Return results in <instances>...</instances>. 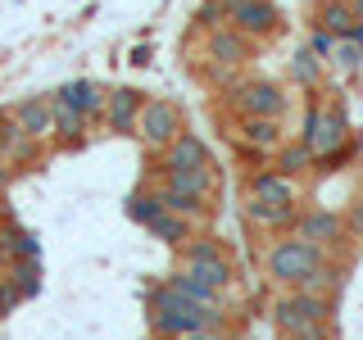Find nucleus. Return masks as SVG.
<instances>
[{
  "instance_id": "1",
  "label": "nucleus",
  "mask_w": 363,
  "mask_h": 340,
  "mask_svg": "<svg viewBox=\"0 0 363 340\" xmlns=\"http://www.w3.org/2000/svg\"><path fill=\"white\" fill-rule=\"evenodd\" d=\"M145 313H150V336H173V340H186L204 332V327H223V309H200V304H191L182 290H173L168 281H159L150 286L145 295Z\"/></svg>"
},
{
  "instance_id": "2",
  "label": "nucleus",
  "mask_w": 363,
  "mask_h": 340,
  "mask_svg": "<svg viewBox=\"0 0 363 340\" xmlns=\"http://www.w3.org/2000/svg\"><path fill=\"white\" fill-rule=\"evenodd\" d=\"M272 322L286 340H327V322H332V300L318 290H300L281 295L272 304Z\"/></svg>"
},
{
  "instance_id": "3",
  "label": "nucleus",
  "mask_w": 363,
  "mask_h": 340,
  "mask_svg": "<svg viewBox=\"0 0 363 340\" xmlns=\"http://www.w3.org/2000/svg\"><path fill=\"white\" fill-rule=\"evenodd\" d=\"M323 264H327V249L304 241V236H286V241H277L268 249V277L281 281V286H291V290L300 286L309 272H318Z\"/></svg>"
},
{
  "instance_id": "4",
  "label": "nucleus",
  "mask_w": 363,
  "mask_h": 340,
  "mask_svg": "<svg viewBox=\"0 0 363 340\" xmlns=\"http://www.w3.org/2000/svg\"><path fill=\"white\" fill-rule=\"evenodd\" d=\"M182 132H186V118H182V109L173 105V100H164V96H150V100H145L141 123H136V136H141L150 150H168Z\"/></svg>"
},
{
  "instance_id": "5",
  "label": "nucleus",
  "mask_w": 363,
  "mask_h": 340,
  "mask_svg": "<svg viewBox=\"0 0 363 340\" xmlns=\"http://www.w3.org/2000/svg\"><path fill=\"white\" fill-rule=\"evenodd\" d=\"M227 105L241 113V118H281L286 96H281V86L268 82V77H250V82H236L227 91Z\"/></svg>"
},
{
  "instance_id": "6",
  "label": "nucleus",
  "mask_w": 363,
  "mask_h": 340,
  "mask_svg": "<svg viewBox=\"0 0 363 340\" xmlns=\"http://www.w3.org/2000/svg\"><path fill=\"white\" fill-rule=\"evenodd\" d=\"M300 141L309 145V150L323 159V154H332L345 145V109L332 105V109H323L313 100L309 109H304V128H300Z\"/></svg>"
},
{
  "instance_id": "7",
  "label": "nucleus",
  "mask_w": 363,
  "mask_h": 340,
  "mask_svg": "<svg viewBox=\"0 0 363 340\" xmlns=\"http://www.w3.org/2000/svg\"><path fill=\"white\" fill-rule=\"evenodd\" d=\"M223 9L232 18V28H241L250 41H264L281 28V14L272 0H223Z\"/></svg>"
},
{
  "instance_id": "8",
  "label": "nucleus",
  "mask_w": 363,
  "mask_h": 340,
  "mask_svg": "<svg viewBox=\"0 0 363 340\" xmlns=\"http://www.w3.org/2000/svg\"><path fill=\"white\" fill-rule=\"evenodd\" d=\"M145 91L136 86H113L109 91V105H105V128L113 136H136V123H141V109H145Z\"/></svg>"
},
{
  "instance_id": "9",
  "label": "nucleus",
  "mask_w": 363,
  "mask_h": 340,
  "mask_svg": "<svg viewBox=\"0 0 363 340\" xmlns=\"http://www.w3.org/2000/svg\"><path fill=\"white\" fill-rule=\"evenodd\" d=\"M55 105L64 109H82L86 118H105V105H109V91L96 82V77H73V82H64L60 91H50Z\"/></svg>"
},
{
  "instance_id": "10",
  "label": "nucleus",
  "mask_w": 363,
  "mask_h": 340,
  "mask_svg": "<svg viewBox=\"0 0 363 340\" xmlns=\"http://www.w3.org/2000/svg\"><path fill=\"white\" fill-rule=\"evenodd\" d=\"M0 154L9 159V168H23L41 154V141L32 132H23V123L9 109H0Z\"/></svg>"
},
{
  "instance_id": "11",
  "label": "nucleus",
  "mask_w": 363,
  "mask_h": 340,
  "mask_svg": "<svg viewBox=\"0 0 363 340\" xmlns=\"http://www.w3.org/2000/svg\"><path fill=\"white\" fill-rule=\"evenodd\" d=\"M204 55H209L213 64H223V68H236V64L250 60V37L241 28H232V23H223V28L204 32Z\"/></svg>"
},
{
  "instance_id": "12",
  "label": "nucleus",
  "mask_w": 363,
  "mask_h": 340,
  "mask_svg": "<svg viewBox=\"0 0 363 340\" xmlns=\"http://www.w3.org/2000/svg\"><path fill=\"white\" fill-rule=\"evenodd\" d=\"M168 168H209V145H204V136L182 132L168 150H159V173H168Z\"/></svg>"
},
{
  "instance_id": "13",
  "label": "nucleus",
  "mask_w": 363,
  "mask_h": 340,
  "mask_svg": "<svg viewBox=\"0 0 363 340\" xmlns=\"http://www.w3.org/2000/svg\"><path fill=\"white\" fill-rule=\"evenodd\" d=\"M9 113L23 123V132H32L37 141H50V128H55L50 96H28V100H18V105H9Z\"/></svg>"
},
{
  "instance_id": "14",
  "label": "nucleus",
  "mask_w": 363,
  "mask_h": 340,
  "mask_svg": "<svg viewBox=\"0 0 363 340\" xmlns=\"http://www.w3.org/2000/svg\"><path fill=\"white\" fill-rule=\"evenodd\" d=\"M295 236H304V241H313V245H336L340 236H345V222L336 218V213H327V209H309V213H300V222H295Z\"/></svg>"
},
{
  "instance_id": "15",
  "label": "nucleus",
  "mask_w": 363,
  "mask_h": 340,
  "mask_svg": "<svg viewBox=\"0 0 363 340\" xmlns=\"http://www.w3.org/2000/svg\"><path fill=\"white\" fill-rule=\"evenodd\" d=\"M55 105V100H50ZM86 128H91V118L82 109H64V105H55V128H50V141L60 145V150H77V145L86 141Z\"/></svg>"
},
{
  "instance_id": "16",
  "label": "nucleus",
  "mask_w": 363,
  "mask_h": 340,
  "mask_svg": "<svg viewBox=\"0 0 363 340\" xmlns=\"http://www.w3.org/2000/svg\"><path fill=\"white\" fill-rule=\"evenodd\" d=\"M250 196H259L268 204H295V177L277 173V168H264V173L250 177Z\"/></svg>"
},
{
  "instance_id": "17",
  "label": "nucleus",
  "mask_w": 363,
  "mask_h": 340,
  "mask_svg": "<svg viewBox=\"0 0 363 340\" xmlns=\"http://www.w3.org/2000/svg\"><path fill=\"white\" fill-rule=\"evenodd\" d=\"M145 232L155 236V241H164V245H173V249H182L196 236V218H186V213H173V209H164L159 218L145 227Z\"/></svg>"
},
{
  "instance_id": "18",
  "label": "nucleus",
  "mask_w": 363,
  "mask_h": 340,
  "mask_svg": "<svg viewBox=\"0 0 363 340\" xmlns=\"http://www.w3.org/2000/svg\"><path fill=\"white\" fill-rule=\"evenodd\" d=\"M241 141L250 150L277 154L281 150V123L277 118H241Z\"/></svg>"
},
{
  "instance_id": "19",
  "label": "nucleus",
  "mask_w": 363,
  "mask_h": 340,
  "mask_svg": "<svg viewBox=\"0 0 363 340\" xmlns=\"http://www.w3.org/2000/svg\"><path fill=\"white\" fill-rule=\"evenodd\" d=\"M245 218L255 227H295V222H300V209H295V204H268V200L250 196Z\"/></svg>"
},
{
  "instance_id": "20",
  "label": "nucleus",
  "mask_w": 363,
  "mask_h": 340,
  "mask_svg": "<svg viewBox=\"0 0 363 340\" xmlns=\"http://www.w3.org/2000/svg\"><path fill=\"white\" fill-rule=\"evenodd\" d=\"M164 281H168L173 290H182V295H186L191 304H200V309H223V290L204 286V281H200V277H191L186 268H177L173 277H164Z\"/></svg>"
},
{
  "instance_id": "21",
  "label": "nucleus",
  "mask_w": 363,
  "mask_h": 340,
  "mask_svg": "<svg viewBox=\"0 0 363 340\" xmlns=\"http://www.w3.org/2000/svg\"><path fill=\"white\" fill-rule=\"evenodd\" d=\"M164 186H177V191H186V196L209 200V191H213V168H168V173H164Z\"/></svg>"
},
{
  "instance_id": "22",
  "label": "nucleus",
  "mask_w": 363,
  "mask_h": 340,
  "mask_svg": "<svg viewBox=\"0 0 363 340\" xmlns=\"http://www.w3.org/2000/svg\"><path fill=\"white\" fill-rule=\"evenodd\" d=\"M313 164H318V154H313L304 141H295V145H281V150H277V159H272V168H277V173H286V177H304Z\"/></svg>"
},
{
  "instance_id": "23",
  "label": "nucleus",
  "mask_w": 363,
  "mask_h": 340,
  "mask_svg": "<svg viewBox=\"0 0 363 340\" xmlns=\"http://www.w3.org/2000/svg\"><path fill=\"white\" fill-rule=\"evenodd\" d=\"M354 23H359V18H354V5H350V0H327V5L318 9L313 28H327V32H336V37H345Z\"/></svg>"
},
{
  "instance_id": "24",
  "label": "nucleus",
  "mask_w": 363,
  "mask_h": 340,
  "mask_svg": "<svg viewBox=\"0 0 363 340\" xmlns=\"http://www.w3.org/2000/svg\"><path fill=\"white\" fill-rule=\"evenodd\" d=\"M5 277L32 300V295H41V259H9V264H5Z\"/></svg>"
},
{
  "instance_id": "25",
  "label": "nucleus",
  "mask_w": 363,
  "mask_h": 340,
  "mask_svg": "<svg viewBox=\"0 0 363 340\" xmlns=\"http://www.w3.org/2000/svg\"><path fill=\"white\" fill-rule=\"evenodd\" d=\"M164 209H168V204H164V196H159V186H155V191H136V196H128V218L141 222V227H150Z\"/></svg>"
},
{
  "instance_id": "26",
  "label": "nucleus",
  "mask_w": 363,
  "mask_h": 340,
  "mask_svg": "<svg viewBox=\"0 0 363 340\" xmlns=\"http://www.w3.org/2000/svg\"><path fill=\"white\" fill-rule=\"evenodd\" d=\"M191 272V277H200L204 286H213V290H227L232 286V264L227 259H200V264H182Z\"/></svg>"
},
{
  "instance_id": "27",
  "label": "nucleus",
  "mask_w": 363,
  "mask_h": 340,
  "mask_svg": "<svg viewBox=\"0 0 363 340\" xmlns=\"http://www.w3.org/2000/svg\"><path fill=\"white\" fill-rule=\"evenodd\" d=\"M291 77H295L300 86L313 91L318 82H323V55H313L309 45H304V50H295V55H291Z\"/></svg>"
},
{
  "instance_id": "28",
  "label": "nucleus",
  "mask_w": 363,
  "mask_h": 340,
  "mask_svg": "<svg viewBox=\"0 0 363 340\" xmlns=\"http://www.w3.org/2000/svg\"><path fill=\"white\" fill-rule=\"evenodd\" d=\"M159 196H164V204L173 213H186V218H204V213H209V204L200 196H186V191H177V186H159Z\"/></svg>"
},
{
  "instance_id": "29",
  "label": "nucleus",
  "mask_w": 363,
  "mask_h": 340,
  "mask_svg": "<svg viewBox=\"0 0 363 340\" xmlns=\"http://www.w3.org/2000/svg\"><path fill=\"white\" fill-rule=\"evenodd\" d=\"M200 259H227V249L213 241V236H191L182 245V264H200Z\"/></svg>"
},
{
  "instance_id": "30",
  "label": "nucleus",
  "mask_w": 363,
  "mask_h": 340,
  "mask_svg": "<svg viewBox=\"0 0 363 340\" xmlns=\"http://www.w3.org/2000/svg\"><path fill=\"white\" fill-rule=\"evenodd\" d=\"M223 23H232L227 9H223V0H204V5L196 9V28L200 32H213V28H223Z\"/></svg>"
},
{
  "instance_id": "31",
  "label": "nucleus",
  "mask_w": 363,
  "mask_h": 340,
  "mask_svg": "<svg viewBox=\"0 0 363 340\" xmlns=\"http://www.w3.org/2000/svg\"><path fill=\"white\" fill-rule=\"evenodd\" d=\"M332 64H336V68H345V73H354V68L363 64V45H359V41H350V37H340V41H336Z\"/></svg>"
},
{
  "instance_id": "32",
  "label": "nucleus",
  "mask_w": 363,
  "mask_h": 340,
  "mask_svg": "<svg viewBox=\"0 0 363 340\" xmlns=\"http://www.w3.org/2000/svg\"><path fill=\"white\" fill-rule=\"evenodd\" d=\"M327 286H340V268H332V264H323L318 272H309V277L300 281V290H318V295H323Z\"/></svg>"
},
{
  "instance_id": "33",
  "label": "nucleus",
  "mask_w": 363,
  "mask_h": 340,
  "mask_svg": "<svg viewBox=\"0 0 363 340\" xmlns=\"http://www.w3.org/2000/svg\"><path fill=\"white\" fill-rule=\"evenodd\" d=\"M336 41H340V37H336V32H327V28H313V32H309V50L323 55V60H332V55H336Z\"/></svg>"
},
{
  "instance_id": "34",
  "label": "nucleus",
  "mask_w": 363,
  "mask_h": 340,
  "mask_svg": "<svg viewBox=\"0 0 363 340\" xmlns=\"http://www.w3.org/2000/svg\"><path fill=\"white\" fill-rule=\"evenodd\" d=\"M23 300H28V295H23V290L14 286V281H9V277H5V286H0V317H5L9 309H18V304H23Z\"/></svg>"
},
{
  "instance_id": "35",
  "label": "nucleus",
  "mask_w": 363,
  "mask_h": 340,
  "mask_svg": "<svg viewBox=\"0 0 363 340\" xmlns=\"http://www.w3.org/2000/svg\"><path fill=\"white\" fill-rule=\"evenodd\" d=\"M186 340H232V336H227V327H204V332L186 336Z\"/></svg>"
},
{
  "instance_id": "36",
  "label": "nucleus",
  "mask_w": 363,
  "mask_h": 340,
  "mask_svg": "<svg viewBox=\"0 0 363 340\" xmlns=\"http://www.w3.org/2000/svg\"><path fill=\"white\" fill-rule=\"evenodd\" d=\"M132 64H136V68L150 64V45H136V50H132Z\"/></svg>"
},
{
  "instance_id": "37",
  "label": "nucleus",
  "mask_w": 363,
  "mask_h": 340,
  "mask_svg": "<svg viewBox=\"0 0 363 340\" xmlns=\"http://www.w3.org/2000/svg\"><path fill=\"white\" fill-rule=\"evenodd\" d=\"M5 186H9V159L0 154V196H5Z\"/></svg>"
},
{
  "instance_id": "38",
  "label": "nucleus",
  "mask_w": 363,
  "mask_h": 340,
  "mask_svg": "<svg viewBox=\"0 0 363 340\" xmlns=\"http://www.w3.org/2000/svg\"><path fill=\"white\" fill-rule=\"evenodd\" d=\"M345 37H350V41H359V45H363V23H354V28H350V32H345Z\"/></svg>"
},
{
  "instance_id": "39",
  "label": "nucleus",
  "mask_w": 363,
  "mask_h": 340,
  "mask_svg": "<svg viewBox=\"0 0 363 340\" xmlns=\"http://www.w3.org/2000/svg\"><path fill=\"white\" fill-rule=\"evenodd\" d=\"M350 5H354V18L363 23V0H350Z\"/></svg>"
},
{
  "instance_id": "40",
  "label": "nucleus",
  "mask_w": 363,
  "mask_h": 340,
  "mask_svg": "<svg viewBox=\"0 0 363 340\" xmlns=\"http://www.w3.org/2000/svg\"><path fill=\"white\" fill-rule=\"evenodd\" d=\"M150 340H173V336H150Z\"/></svg>"
},
{
  "instance_id": "41",
  "label": "nucleus",
  "mask_w": 363,
  "mask_h": 340,
  "mask_svg": "<svg viewBox=\"0 0 363 340\" xmlns=\"http://www.w3.org/2000/svg\"><path fill=\"white\" fill-rule=\"evenodd\" d=\"M0 286H5V277H0Z\"/></svg>"
},
{
  "instance_id": "42",
  "label": "nucleus",
  "mask_w": 363,
  "mask_h": 340,
  "mask_svg": "<svg viewBox=\"0 0 363 340\" xmlns=\"http://www.w3.org/2000/svg\"><path fill=\"white\" fill-rule=\"evenodd\" d=\"M327 340H332V336H327Z\"/></svg>"
}]
</instances>
